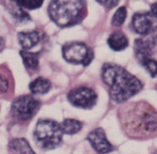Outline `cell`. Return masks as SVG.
<instances>
[{"mask_svg": "<svg viewBox=\"0 0 157 154\" xmlns=\"http://www.w3.org/2000/svg\"><path fill=\"white\" fill-rule=\"evenodd\" d=\"M101 78L107 86L111 100L116 103L126 102L143 88L142 83L136 76L113 63H105L103 65Z\"/></svg>", "mask_w": 157, "mask_h": 154, "instance_id": "obj_1", "label": "cell"}, {"mask_svg": "<svg viewBox=\"0 0 157 154\" xmlns=\"http://www.w3.org/2000/svg\"><path fill=\"white\" fill-rule=\"evenodd\" d=\"M122 111L123 127L132 138H144L157 133V113L145 102H137Z\"/></svg>", "mask_w": 157, "mask_h": 154, "instance_id": "obj_2", "label": "cell"}, {"mask_svg": "<svg viewBox=\"0 0 157 154\" xmlns=\"http://www.w3.org/2000/svg\"><path fill=\"white\" fill-rule=\"evenodd\" d=\"M86 2L79 0H57L48 6V14L52 21L61 28L71 27L83 18Z\"/></svg>", "mask_w": 157, "mask_h": 154, "instance_id": "obj_3", "label": "cell"}, {"mask_svg": "<svg viewBox=\"0 0 157 154\" xmlns=\"http://www.w3.org/2000/svg\"><path fill=\"white\" fill-rule=\"evenodd\" d=\"M34 140L42 149L50 150L59 147L62 142V132L60 124L54 120L41 119L34 129Z\"/></svg>", "mask_w": 157, "mask_h": 154, "instance_id": "obj_4", "label": "cell"}, {"mask_svg": "<svg viewBox=\"0 0 157 154\" xmlns=\"http://www.w3.org/2000/svg\"><path fill=\"white\" fill-rule=\"evenodd\" d=\"M63 58L73 64L89 65L94 58L93 50L81 42L66 43L62 47Z\"/></svg>", "mask_w": 157, "mask_h": 154, "instance_id": "obj_5", "label": "cell"}, {"mask_svg": "<svg viewBox=\"0 0 157 154\" xmlns=\"http://www.w3.org/2000/svg\"><path fill=\"white\" fill-rule=\"evenodd\" d=\"M40 102L32 95L17 98L12 104V116L18 121H28L37 113Z\"/></svg>", "mask_w": 157, "mask_h": 154, "instance_id": "obj_6", "label": "cell"}, {"mask_svg": "<svg viewBox=\"0 0 157 154\" xmlns=\"http://www.w3.org/2000/svg\"><path fill=\"white\" fill-rule=\"evenodd\" d=\"M67 100L75 107L90 109L96 104L97 94L91 88L79 87L70 91L67 94Z\"/></svg>", "mask_w": 157, "mask_h": 154, "instance_id": "obj_7", "label": "cell"}, {"mask_svg": "<svg viewBox=\"0 0 157 154\" xmlns=\"http://www.w3.org/2000/svg\"><path fill=\"white\" fill-rule=\"evenodd\" d=\"M132 28L138 34L147 37L154 32V17L150 13H136L132 19Z\"/></svg>", "mask_w": 157, "mask_h": 154, "instance_id": "obj_8", "label": "cell"}, {"mask_svg": "<svg viewBox=\"0 0 157 154\" xmlns=\"http://www.w3.org/2000/svg\"><path fill=\"white\" fill-rule=\"evenodd\" d=\"M88 140L92 148L99 154H107L113 150V146L106 137V133L103 129L97 127L88 135Z\"/></svg>", "mask_w": 157, "mask_h": 154, "instance_id": "obj_9", "label": "cell"}, {"mask_svg": "<svg viewBox=\"0 0 157 154\" xmlns=\"http://www.w3.org/2000/svg\"><path fill=\"white\" fill-rule=\"evenodd\" d=\"M107 43L111 49L116 52H121L128 46V39L122 31H116L109 36Z\"/></svg>", "mask_w": 157, "mask_h": 154, "instance_id": "obj_10", "label": "cell"}, {"mask_svg": "<svg viewBox=\"0 0 157 154\" xmlns=\"http://www.w3.org/2000/svg\"><path fill=\"white\" fill-rule=\"evenodd\" d=\"M18 42L21 45V47L25 50H28L30 48L34 47L40 42V33L37 31H26V32H19L18 36Z\"/></svg>", "mask_w": 157, "mask_h": 154, "instance_id": "obj_11", "label": "cell"}, {"mask_svg": "<svg viewBox=\"0 0 157 154\" xmlns=\"http://www.w3.org/2000/svg\"><path fill=\"white\" fill-rule=\"evenodd\" d=\"M10 149L16 154H35L25 138H15L11 140Z\"/></svg>", "mask_w": 157, "mask_h": 154, "instance_id": "obj_12", "label": "cell"}, {"mask_svg": "<svg viewBox=\"0 0 157 154\" xmlns=\"http://www.w3.org/2000/svg\"><path fill=\"white\" fill-rule=\"evenodd\" d=\"M52 88V83L44 77H37L29 85V89L33 94H45Z\"/></svg>", "mask_w": 157, "mask_h": 154, "instance_id": "obj_13", "label": "cell"}, {"mask_svg": "<svg viewBox=\"0 0 157 154\" xmlns=\"http://www.w3.org/2000/svg\"><path fill=\"white\" fill-rule=\"evenodd\" d=\"M82 127V123L75 119H65L60 124V129L62 134L73 135V134L78 133Z\"/></svg>", "mask_w": 157, "mask_h": 154, "instance_id": "obj_14", "label": "cell"}, {"mask_svg": "<svg viewBox=\"0 0 157 154\" xmlns=\"http://www.w3.org/2000/svg\"><path fill=\"white\" fill-rule=\"evenodd\" d=\"M21 57L23 62L27 69L36 70L39 67V54L37 52H31L28 50H21Z\"/></svg>", "mask_w": 157, "mask_h": 154, "instance_id": "obj_15", "label": "cell"}, {"mask_svg": "<svg viewBox=\"0 0 157 154\" xmlns=\"http://www.w3.org/2000/svg\"><path fill=\"white\" fill-rule=\"evenodd\" d=\"M11 13H12L13 17L16 19L18 23H25L27 21H30V17L28 15V13L26 12V10H24L23 8L18 6L16 4V2H12L11 3Z\"/></svg>", "mask_w": 157, "mask_h": 154, "instance_id": "obj_16", "label": "cell"}, {"mask_svg": "<svg viewBox=\"0 0 157 154\" xmlns=\"http://www.w3.org/2000/svg\"><path fill=\"white\" fill-rule=\"evenodd\" d=\"M126 16H127V10L125 6H121L117 10V12L113 14V17L111 19V25L114 27H119L124 24Z\"/></svg>", "mask_w": 157, "mask_h": 154, "instance_id": "obj_17", "label": "cell"}, {"mask_svg": "<svg viewBox=\"0 0 157 154\" xmlns=\"http://www.w3.org/2000/svg\"><path fill=\"white\" fill-rule=\"evenodd\" d=\"M140 64L147 70V72L150 74L153 78L157 76V61L152 57V58H147L140 62Z\"/></svg>", "mask_w": 157, "mask_h": 154, "instance_id": "obj_18", "label": "cell"}, {"mask_svg": "<svg viewBox=\"0 0 157 154\" xmlns=\"http://www.w3.org/2000/svg\"><path fill=\"white\" fill-rule=\"evenodd\" d=\"M16 4L24 10H34V9H39L42 6L43 2L42 1H34V0H28V1H17Z\"/></svg>", "mask_w": 157, "mask_h": 154, "instance_id": "obj_19", "label": "cell"}, {"mask_svg": "<svg viewBox=\"0 0 157 154\" xmlns=\"http://www.w3.org/2000/svg\"><path fill=\"white\" fill-rule=\"evenodd\" d=\"M9 80L3 74L0 73V93H6L9 90Z\"/></svg>", "mask_w": 157, "mask_h": 154, "instance_id": "obj_20", "label": "cell"}, {"mask_svg": "<svg viewBox=\"0 0 157 154\" xmlns=\"http://www.w3.org/2000/svg\"><path fill=\"white\" fill-rule=\"evenodd\" d=\"M98 3L103 4V6H105L108 10H110V9H112L113 6H118L119 2L118 1H104V2L103 1H98Z\"/></svg>", "mask_w": 157, "mask_h": 154, "instance_id": "obj_21", "label": "cell"}, {"mask_svg": "<svg viewBox=\"0 0 157 154\" xmlns=\"http://www.w3.org/2000/svg\"><path fill=\"white\" fill-rule=\"evenodd\" d=\"M150 14L153 17L157 18V2H154V3L151 4V12H150Z\"/></svg>", "mask_w": 157, "mask_h": 154, "instance_id": "obj_22", "label": "cell"}, {"mask_svg": "<svg viewBox=\"0 0 157 154\" xmlns=\"http://www.w3.org/2000/svg\"><path fill=\"white\" fill-rule=\"evenodd\" d=\"M3 48H4V41H3V39L0 37V52H2Z\"/></svg>", "mask_w": 157, "mask_h": 154, "instance_id": "obj_23", "label": "cell"}, {"mask_svg": "<svg viewBox=\"0 0 157 154\" xmlns=\"http://www.w3.org/2000/svg\"><path fill=\"white\" fill-rule=\"evenodd\" d=\"M153 154H157V151H155V152H154Z\"/></svg>", "mask_w": 157, "mask_h": 154, "instance_id": "obj_24", "label": "cell"}]
</instances>
